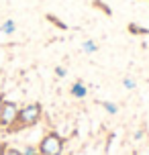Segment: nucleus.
Here are the masks:
<instances>
[{
	"label": "nucleus",
	"instance_id": "13",
	"mask_svg": "<svg viewBox=\"0 0 149 155\" xmlns=\"http://www.w3.org/2000/svg\"><path fill=\"white\" fill-rule=\"evenodd\" d=\"M2 155H21V149H16V147H6Z\"/></svg>",
	"mask_w": 149,
	"mask_h": 155
},
{
	"label": "nucleus",
	"instance_id": "4",
	"mask_svg": "<svg viewBox=\"0 0 149 155\" xmlns=\"http://www.w3.org/2000/svg\"><path fill=\"white\" fill-rule=\"evenodd\" d=\"M71 96H74V98H86V94H88V88L84 84H82V82H76V84L71 86Z\"/></svg>",
	"mask_w": 149,
	"mask_h": 155
},
{
	"label": "nucleus",
	"instance_id": "15",
	"mask_svg": "<svg viewBox=\"0 0 149 155\" xmlns=\"http://www.w3.org/2000/svg\"><path fill=\"white\" fill-rule=\"evenodd\" d=\"M8 147V145H6V143H0V155H2V153H4V149H6Z\"/></svg>",
	"mask_w": 149,
	"mask_h": 155
},
{
	"label": "nucleus",
	"instance_id": "14",
	"mask_svg": "<svg viewBox=\"0 0 149 155\" xmlns=\"http://www.w3.org/2000/svg\"><path fill=\"white\" fill-rule=\"evenodd\" d=\"M55 76L63 78V76H65V70H63V68H55Z\"/></svg>",
	"mask_w": 149,
	"mask_h": 155
},
{
	"label": "nucleus",
	"instance_id": "6",
	"mask_svg": "<svg viewBox=\"0 0 149 155\" xmlns=\"http://www.w3.org/2000/svg\"><path fill=\"white\" fill-rule=\"evenodd\" d=\"M15 21H4V23H2V27H0V31L4 33V35H12V33H15Z\"/></svg>",
	"mask_w": 149,
	"mask_h": 155
},
{
	"label": "nucleus",
	"instance_id": "11",
	"mask_svg": "<svg viewBox=\"0 0 149 155\" xmlns=\"http://www.w3.org/2000/svg\"><path fill=\"white\" fill-rule=\"evenodd\" d=\"M94 6H98V8H100V10H104V15H112V10H110V8L108 6H106V4H104V2H102V0H94Z\"/></svg>",
	"mask_w": 149,
	"mask_h": 155
},
{
	"label": "nucleus",
	"instance_id": "1",
	"mask_svg": "<svg viewBox=\"0 0 149 155\" xmlns=\"http://www.w3.org/2000/svg\"><path fill=\"white\" fill-rule=\"evenodd\" d=\"M43 116V106L39 102H33V104H27L23 108H18V116H16V123L8 129L10 133L23 131V129H29V127H35V124L41 120Z\"/></svg>",
	"mask_w": 149,
	"mask_h": 155
},
{
	"label": "nucleus",
	"instance_id": "7",
	"mask_svg": "<svg viewBox=\"0 0 149 155\" xmlns=\"http://www.w3.org/2000/svg\"><path fill=\"white\" fill-rule=\"evenodd\" d=\"M102 106H104V110H106L108 114H117L118 112V106L114 102H102Z\"/></svg>",
	"mask_w": 149,
	"mask_h": 155
},
{
	"label": "nucleus",
	"instance_id": "5",
	"mask_svg": "<svg viewBox=\"0 0 149 155\" xmlns=\"http://www.w3.org/2000/svg\"><path fill=\"white\" fill-rule=\"evenodd\" d=\"M129 33H133V35H149V29H145V27H141V25L131 23L129 25Z\"/></svg>",
	"mask_w": 149,
	"mask_h": 155
},
{
	"label": "nucleus",
	"instance_id": "2",
	"mask_svg": "<svg viewBox=\"0 0 149 155\" xmlns=\"http://www.w3.org/2000/svg\"><path fill=\"white\" fill-rule=\"evenodd\" d=\"M63 145H65L63 137L57 135L55 131H51L41 139V143L37 145V149H39V155H61L63 153Z\"/></svg>",
	"mask_w": 149,
	"mask_h": 155
},
{
	"label": "nucleus",
	"instance_id": "9",
	"mask_svg": "<svg viewBox=\"0 0 149 155\" xmlns=\"http://www.w3.org/2000/svg\"><path fill=\"white\" fill-rule=\"evenodd\" d=\"M21 155H39V149L33 145H27L25 149H21Z\"/></svg>",
	"mask_w": 149,
	"mask_h": 155
},
{
	"label": "nucleus",
	"instance_id": "12",
	"mask_svg": "<svg viewBox=\"0 0 149 155\" xmlns=\"http://www.w3.org/2000/svg\"><path fill=\"white\" fill-rule=\"evenodd\" d=\"M123 86H125L127 90H133V88H135L137 84H135V80H133V78H125V80H123Z\"/></svg>",
	"mask_w": 149,
	"mask_h": 155
},
{
	"label": "nucleus",
	"instance_id": "8",
	"mask_svg": "<svg viewBox=\"0 0 149 155\" xmlns=\"http://www.w3.org/2000/svg\"><path fill=\"white\" fill-rule=\"evenodd\" d=\"M47 21H51V23H53L55 27H59V29H63V31L68 29V25H65V23H61V21H59L57 16H53V15H47Z\"/></svg>",
	"mask_w": 149,
	"mask_h": 155
},
{
	"label": "nucleus",
	"instance_id": "3",
	"mask_svg": "<svg viewBox=\"0 0 149 155\" xmlns=\"http://www.w3.org/2000/svg\"><path fill=\"white\" fill-rule=\"evenodd\" d=\"M16 116H18V104L10 100H4L2 108H0V129H10L16 123Z\"/></svg>",
	"mask_w": 149,
	"mask_h": 155
},
{
	"label": "nucleus",
	"instance_id": "16",
	"mask_svg": "<svg viewBox=\"0 0 149 155\" xmlns=\"http://www.w3.org/2000/svg\"><path fill=\"white\" fill-rule=\"evenodd\" d=\"M2 104H4V98H2V96H0V108H2Z\"/></svg>",
	"mask_w": 149,
	"mask_h": 155
},
{
	"label": "nucleus",
	"instance_id": "10",
	"mask_svg": "<svg viewBox=\"0 0 149 155\" xmlns=\"http://www.w3.org/2000/svg\"><path fill=\"white\" fill-rule=\"evenodd\" d=\"M82 49H84L86 53H94V51L98 49V47H96V43H94V41H86V43L82 45Z\"/></svg>",
	"mask_w": 149,
	"mask_h": 155
}]
</instances>
